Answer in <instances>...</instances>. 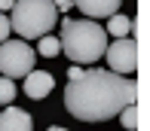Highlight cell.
<instances>
[{"mask_svg": "<svg viewBox=\"0 0 150 131\" xmlns=\"http://www.w3.org/2000/svg\"><path fill=\"white\" fill-rule=\"evenodd\" d=\"M55 6H58V12H61V15H64V12L74 6V0H55Z\"/></svg>", "mask_w": 150, "mask_h": 131, "instance_id": "5bb4252c", "label": "cell"}, {"mask_svg": "<svg viewBox=\"0 0 150 131\" xmlns=\"http://www.w3.org/2000/svg\"><path fill=\"white\" fill-rule=\"evenodd\" d=\"M46 131H67V128H58V125H52V128H46Z\"/></svg>", "mask_w": 150, "mask_h": 131, "instance_id": "e0dca14e", "label": "cell"}, {"mask_svg": "<svg viewBox=\"0 0 150 131\" xmlns=\"http://www.w3.org/2000/svg\"><path fill=\"white\" fill-rule=\"evenodd\" d=\"M9 31H12V22L6 18V12H0V43L9 40Z\"/></svg>", "mask_w": 150, "mask_h": 131, "instance_id": "4fadbf2b", "label": "cell"}, {"mask_svg": "<svg viewBox=\"0 0 150 131\" xmlns=\"http://www.w3.org/2000/svg\"><path fill=\"white\" fill-rule=\"evenodd\" d=\"M120 122H122V128H135V125H138V110H135V104H129L120 113Z\"/></svg>", "mask_w": 150, "mask_h": 131, "instance_id": "7c38bea8", "label": "cell"}, {"mask_svg": "<svg viewBox=\"0 0 150 131\" xmlns=\"http://www.w3.org/2000/svg\"><path fill=\"white\" fill-rule=\"evenodd\" d=\"M0 131H34V119L18 107H6L0 113Z\"/></svg>", "mask_w": 150, "mask_h": 131, "instance_id": "52a82bcc", "label": "cell"}, {"mask_svg": "<svg viewBox=\"0 0 150 131\" xmlns=\"http://www.w3.org/2000/svg\"><path fill=\"white\" fill-rule=\"evenodd\" d=\"M37 52L31 49L25 40H6L0 43V73L9 79H25L34 70Z\"/></svg>", "mask_w": 150, "mask_h": 131, "instance_id": "277c9868", "label": "cell"}, {"mask_svg": "<svg viewBox=\"0 0 150 131\" xmlns=\"http://www.w3.org/2000/svg\"><path fill=\"white\" fill-rule=\"evenodd\" d=\"M107 64H110L113 73H120V76H132L135 70H138V43H135L132 37H120L113 40L110 46H107Z\"/></svg>", "mask_w": 150, "mask_h": 131, "instance_id": "5b68a950", "label": "cell"}, {"mask_svg": "<svg viewBox=\"0 0 150 131\" xmlns=\"http://www.w3.org/2000/svg\"><path fill=\"white\" fill-rule=\"evenodd\" d=\"M12 98H16V85H12V79L9 76H0V104L9 107Z\"/></svg>", "mask_w": 150, "mask_h": 131, "instance_id": "8fae6325", "label": "cell"}, {"mask_svg": "<svg viewBox=\"0 0 150 131\" xmlns=\"http://www.w3.org/2000/svg\"><path fill=\"white\" fill-rule=\"evenodd\" d=\"M37 52L43 55V58H55V55L61 52V37H40V46H37Z\"/></svg>", "mask_w": 150, "mask_h": 131, "instance_id": "30bf717a", "label": "cell"}, {"mask_svg": "<svg viewBox=\"0 0 150 131\" xmlns=\"http://www.w3.org/2000/svg\"><path fill=\"white\" fill-rule=\"evenodd\" d=\"M122 0H74V6H80V12L89 18H104V15H117Z\"/></svg>", "mask_w": 150, "mask_h": 131, "instance_id": "ba28073f", "label": "cell"}, {"mask_svg": "<svg viewBox=\"0 0 150 131\" xmlns=\"http://www.w3.org/2000/svg\"><path fill=\"white\" fill-rule=\"evenodd\" d=\"M52 85H55V79L46 70H31L28 76H25V95H28L31 101H43L46 95L52 92Z\"/></svg>", "mask_w": 150, "mask_h": 131, "instance_id": "8992f818", "label": "cell"}, {"mask_svg": "<svg viewBox=\"0 0 150 131\" xmlns=\"http://www.w3.org/2000/svg\"><path fill=\"white\" fill-rule=\"evenodd\" d=\"M83 73H86L83 67H71V70H67V76H71V79H80V76H83Z\"/></svg>", "mask_w": 150, "mask_h": 131, "instance_id": "9a60e30c", "label": "cell"}, {"mask_svg": "<svg viewBox=\"0 0 150 131\" xmlns=\"http://www.w3.org/2000/svg\"><path fill=\"white\" fill-rule=\"evenodd\" d=\"M132 31H135V18H129V15H110V22H107V34H110L113 40L129 37Z\"/></svg>", "mask_w": 150, "mask_h": 131, "instance_id": "9c48e42d", "label": "cell"}, {"mask_svg": "<svg viewBox=\"0 0 150 131\" xmlns=\"http://www.w3.org/2000/svg\"><path fill=\"white\" fill-rule=\"evenodd\" d=\"M107 27L92 18H61V52L74 64H92L107 52Z\"/></svg>", "mask_w": 150, "mask_h": 131, "instance_id": "7a4b0ae2", "label": "cell"}, {"mask_svg": "<svg viewBox=\"0 0 150 131\" xmlns=\"http://www.w3.org/2000/svg\"><path fill=\"white\" fill-rule=\"evenodd\" d=\"M122 131H135V128H122Z\"/></svg>", "mask_w": 150, "mask_h": 131, "instance_id": "ac0fdd59", "label": "cell"}, {"mask_svg": "<svg viewBox=\"0 0 150 131\" xmlns=\"http://www.w3.org/2000/svg\"><path fill=\"white\" fill-rule=\"evenodd\" d=\"M12 6H16V0H0V12H3V9H12Z\"/></svg>", "mask_w": 150, "mask_h": 131, "instance_id": "2e32d148", "label": "cell"}, {"mask_svg": "<svg viewBox=\"0 0 150 131\" xmlns=\"http://www.w3.org/2000/svg\"><path fill=\"white\" fill-rule=\"evenodd\" d=\"M138 98V82L113 70H86L80 79H71L64 88V107L80 122L117 119Z\"/></svg>", "mask_w": 150, "mask_h": 131, "instance_id": "6da1fadb", "label": "cell"}, {"mask_svg": "<svg viewBox=\"0 0 150 131\" xmlns=\"http://www.w3.org/2000/svg\"><path fill=\"white\" fill-rule=\"evenodd\" d=\"M9 22L22 40H40L55 27V22H61V12L55 0H16Z\"/></svg>", "mask_w": 150, "mask_h": 131, "instance_id": "3957f363", "label": "cell"}]
</instances>
